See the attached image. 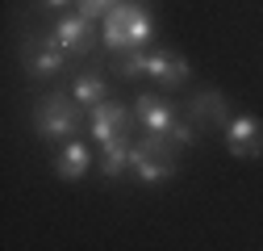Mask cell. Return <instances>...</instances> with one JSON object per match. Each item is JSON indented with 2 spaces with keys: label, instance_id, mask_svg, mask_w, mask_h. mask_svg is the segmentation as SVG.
<instances>
[{
  "label": "cell",
  "instance_id": "obj_15",
  "mask_svg": "<svg viewBox=\"0 0 263 251\" xmlns=\"http://www.w3.org/2000/svg\"><path fill=\"white\" fill-rule=\"evenodd\" d=\"M113 5H117V0H80V13H84L88 21H96V17H109Z\"/></svg>",
  "mask_w": 263,
  "mask_h": 251
},
{
  "label": "cell",
  "instance_id": "obj_5",
  "mask_svg": "<svg viewBox=\"0 0 263 251\" xmlns=\"http://www.w3.org/2000/svg\"><path fill=\"white\" fill-rule=\"evenodd\" d=\"M226 151L238 159H259L263 155V121L259 117H230L226 126Z\"/></svg>",
  "mask_w": 263,
  "mask_h": 251
},
{
  "label": "cell",
  "instance_id": "obj_8",
  "mask_svg": "<svg viewBox=\"0 0 263 251\" xmlns=\"http://www.w3.org/2000/svg\"><path fill=\"white\" fill-rule=\"evenodd\" d=\"M146 76H151L159 88H180V84L188 80V63H184V55H176V50H159V55L146 59Z\"/></svg>",
  "mask_w": 263,
  "mask_h": 251
},
{
  "label": "cell",
  "instance_id": "obj_11",
  "mask_svg": "<svg viewBox=\"0 0 263 251\" xmlns=\"http://www.w3.org/2000/svg\"><path fill=\"white\" fill-rule=\"evenodd\" d=\"M88 164H92V155H88L84 142H67V147L54 155V172H59V180H80V176H88Z\"/></svg>",
  "mask_w": 263,
  "mask_h": 251
},
{
  "label": "cell",
  "instance_id": "obj_3",
  "mask_svg": "<svg viewBox=\"0 0 263 251\" xmlns=\"http://www.w3.org/2000/svg\"><path fill=\"white\" fill-rule=\"evenodd\" d=\"M80 101L67 97V92H50V97L38 101L34 109V126H38V134L42 138H76L80 130Z\"/></svg>",
  "mask_w": 263,
  "mask_h": 251
},
{
  "label": "cell",
  "instance_id": "obj_16",
  "mask_svg": "<svg viewBox=\"0 0 263 251\" xmlns=\"http://www.w3.org/2000/svg\"><path fill=\"white\" fill-rule=\"evenodd\" d=\"M42 5H50V9H63V5H71V0H42Z\"/></svg>",
  "mask_w": 263,
  "mask_h": 251
},
{
  "label": "cell",
  "instance_id": "obj_1",
  "mask_svg": "<svg viewBox=\"0 0 263 251\" xmlns=\"http://www.w3.org/2000/svg\"><path fill=\"white\" fill-rule=\"evenodd\" d=\"M151 42V13L138 0H117L105 17V46L109 50H129Z\"/></svg>",
  "mask_w": 263,
  "mask_h": 251
},
{
  "label": "cell",
  "instance_id": "obj_12",
  "mask_svg": "<svg viewBox=\"0 0 263 251\" xmlns=\"http://www.w3.org/2000/svg\"><path fill=\"white\" fill-rule=\"evenodd\" d=\"M76 101H80L84 109H96L101 101H109V88H105L101 71H84V76H76Z\"/></svg>",
  "mask_w": 263,
  "mask_h": 251
},
{
  "label": "cell",
  "instance_id": "obj_14",
  "mask_svg": "<svg viewBox=\"0 0 263 251\" xmlns=\"http://www.w3.org/2000/svg\"><path fill=\"white\" fill-rule=\"evenodd\" d=\"M146 59H151V55H142V46L117 50V76H125V80H138V76H146Z\"/></svg>",
  "mask_w": 263,
  "mask_h": 251
},
{
  "label": "cell",
  "instance_id": "obj_9",
  "mask_svg": "<svg viewBox=\"0 0 263 251\" xmlns=\"http://www.w3.org/2000/svg\"><path fill=\"white\" fill-rule=\"evenodd\" d=\"M92 134H96V142H109V138L129 134V113H125V105L101 101V105L92 109Z\"/></svg>",
  "mask_w": 263,
  "mask_h": 251
},
{
  "label": "cell",
  "instance_id": "obj_6",
  "mask_svg": "<svg viewBox=\"0 0 263 251\" xmlns=\"http://www.w3.org/2000/svg\"><path fill=\"white\" fill-rule=\"evenodd\" d=\"M50 34H54V42L67 50V55H88L92 42H96V29H92V21H88L84 13H76V17H59V21L50 25Z\"/></svg>",
  "mask_w": 263,
  "mask_h": 251
},
{
  "label": "cell",
  "instance_id": "obj_7",
  "mask_svg": "<svg viewBox=\"0 0 263 251\" xmlns=\"http://www.w3.org/2000/svg\"><path fill=\"white\" fill-rule=\"evenodd\" d=\"M134 113H138V121L146 126L151 134H172L176 126H180L176 105L163 101V97H155V92H142V97H134Z\"/></svg>",
  "mask_w": 263,
  "mask_h": 251
},
{
  "label": "cell",
  "instance_id": "obj_4",
  "mask_svg": "<svg viewBox=\"0 0 263 251\" xmlns=\"http://www.w3.org/2000/svg\"><path fill=\"white\" fill-rule=\"evenodd\" d=\"M67 50L54 42V34H25V67L29 76H59Z\"/></svg>",
  "mask_w": 263,
  "mask_h": 251
},
{
  "label": "cell",
  "instance_id": "obj_10",
  "mask_svg": "<svg viewBox=\"0 0 263 251\" xmlns=\"http://www.w3.org/2000/svg\"><path fill=\"white\" fill-rule=\"evenodd\" d=\"M192 121H205V126H217V130H226L230 126V105L217 88H201V92H192Z\"/></svg>",
  "mask_w": 263,
  "mask_h": 251
},
{
  "label": "cell",
  "instance_id": "obj_2",
  "mask_svg": "<svg viewBox=\"0 0 263 251\" xmlns=\"http://www.w3.org/2000/svg\"><path fill=\"white\" fill-rule=\"evenodd\" d=\"M176 151L180 142H172L167 134H146L142 142L129 147V168L142 184H163L176 176Z\"/></svg>",
  "mask_w": 263,
  "mask_h": 251
},
{
  "label": "cell",
  "instance_id": "obj_13",
  "mask_svg": "<svg viewBox=\"0 0 263 251\" xmlns=\"http://www.w3.org/2000/svg\"><path fill=\"white\" fill-rule=\"evenodd\" d=\"M101 151H105L101 172H105V176H121L125 164H129V138H125V134H121V138H109V142H101Z\"/></svg>",
  "mask_w": 263,
  "mask_h": 251
}]
</instances>
